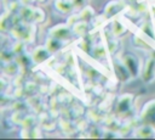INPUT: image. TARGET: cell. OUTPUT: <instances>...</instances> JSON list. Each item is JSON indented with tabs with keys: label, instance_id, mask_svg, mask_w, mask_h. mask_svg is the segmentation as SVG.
Wrapping results in <instances>:
<instances>
[{
	"label": "cell",
	"instance_id": "9",
	"mask_svg": "<svg viewBox=\"0 0 155 140\" xmlns=\"http://www.w3.org/2000/svg\"><path fill=\"white\" fill-rule=\"evenodd\" d=\"M73 5H74L73 2H69V1H65V0H56V7H57L58 11H61V12L71 11Z\"/></svg>",
	"mask_w": 155,
	"mask_h": 140
},
{
	"label": "cell",
	"instance_id": "6",
	"mask_svg": "<svg viewBox=\"0 0 155 140\" xmlns=\"http://www.w3.org/2000/svg\"><path fill=\"white\" fill-rule=\"evenodd\" d=\"M155 74V60L154 58H149L145 62L144 66V71H143V75L145 80H150V78Z\"/></svg>",
	"mask_w": 155,
	"mask_h": 140
},
{
	"label": "cell",
	"instance_id": "3",
	"mask_svg": "<svg viewBox=\"0 0 155 140\" xmlns=\"http://www.w3.org/2000/svg\"><path fill=\"white\" fill-rule=\"evenodd\" d=\"M132 103V95L131 94H125L122 96H120V99L117 100V105H116V111L117 113H125L130 110Z\"/></svg>",
	"mask_w": 155,
	"mask_h": 140
},
{
	"label": "cell",
	"instance_id": "14",
	"mask_svg": "<svg viewBox=\"0 0 155 140\" xmlns=\"http://www.w3.org/2000/svg\"><path fill=\"white\" fill-rule=\"evenodd\" d=\"M96 56H98V57H104L105 56V50H104V47H96Z\"/></svg>",
	"mask_w": 155,
	"mask_h": 140
},
{
	"label": "cell",
	"instance_id": "4",
	"mask_svg": "<svg viewBox=\"0 0 155 140\" xmlns=\"http://www.w3.org/2000/svg\"><path fill=\"white\" fill-rule=\"evenodd\" d=\"M122 62L125 63V66L127 67V69L130 71V73L132 74V77L133 75H137V73L139 71L138 69V62H137V58L133 55H130V54L125 55Z\"/></svg>",
	"mask_w": 155,
	"mask_h": 140
},
{
	"label": "cell",
	"instance_id": "11",
	"mask_svg": "<svg viewBox=\"0 0 155 140\" xmlns=\"http://www.w3.org/2000/svg\"><path fill=\"white\" fill-rule=\"evenodd\" d=\"M93 15H94V11H93V9L92 7H85L82 11H81V13H80V18L82 19V21H90L92 17H93Z\"/></svg>",
	"mask_w": 155,
	"mask_h": 140
},
{
	"label": "cell",
	"instance_id": "5",
	"mask_svg": "<svg viewBox=\"0 0 155 140\" xmlns=\"http://www.w3.org/2000/svg\"><path fill=\"white\" fill-rule=\"evenodd\" d=\"M50 56V50L47 47H36L33 52V60L35 62H42Z\"/></svg>",
	"mask_w": 155,
	"mask_h": 140
},
{
	"label": "cell",
	"instance_id": "8",
	"mask_svg": "<svg viewBox=\"0 0 155 140\" xmlns=\"http://www.w3.org/2000/svg\"><path fill=\"white\" fill-rule=\"evenodd\" d=\"M61 41H63V40L51 37L50 39H47L46 47H47L50 51H57V50H59V49L62 47V43H61Z\"/></svg>",
	"mask_w": 155,
	"mask_h": 140
},
{
	"label": "cell",
	"instance_id": "13",
	"mask_svg": "<svg viewBox=\"0 0 155 140\" xmlns=\"http://www.w3.org/2000/svg\"><path fill=\"white\" fill-rule=\"evenodd\" d=\"M142 29H143V32H144V33H147V34H148L150 38H154V34H153V29L150 28V26H149L148 23H145V24L142 27Z\"/></svg>",
	"mask_w": 155,
	"mask_h": 140
},
{
	"label": "cell",
	"instance_id": "7",
	"mask_svg": "<svg viewBox=\"0 0 155 140\" xmlns=\"http://www.w3.org/2000/svg\"><path fill=\"white\" fill-rule=\"evenodd\" d=\"M137 135L140 138H153L155 136V129H153L150 125H144L138 129Z\"/></svg>",
	"mask_w": 155,
	"mask_h": 140
},
{
	"label": "cell",
	"instance_id": "1",
	"mask_svg": "<svg viewBox=\"0 0 155 140\" xmlns=\"http://www.w3.org/2000/svg\"><path fill=\"white\" fill-rule=\"evenodd\" d=\"M125 2L124 1H120V0H114V1H110L105 7H104V16L107 18H111L114 17L115 15H117L120 11H122L125 9Z\"/></svg>",
	"mask_w": 155,
	"mask_h": 140
},
{
	"label": "cell",
	"instance_id": "15",
	"mask_svg": "<svg viewBox=\"0 0 155 140\" xmlns=\"http://www.w3.org/2000/svg\"><path fill=\"white\" fill-rule=\"evenodd\" d=\"M84 1L85 0H73V4H74V6H81L84 4Z\"/></svg>",
	"mask_w": 155,
	"mask_h": 140
},
{
	"label": "cell",
	"instance_id": "16",
	"mask_svg": "<svg viewBox=\"0 0 155 140\" xmlns=\"http://www.w3.org/2000/svg\"><path fill=\"white\" fill-rule=\"evenodd\" d=\"M38 1H45V0H38Z\"/></svg>",
	"mask_w": 155,
	"mask_h": 140
},
{
	"label": "cell",
	"instance_id": "2",
	"mask_svg": "<svg viewBox=\"0 0 155 140\" xmlns=\"http://www.w3.org/2000/svg\"><path fill=\"white\" fill-rule=\"evenodd\" d=\"M50 34L53 38H57V39H61V40H65L70 35V28L67 24H58V26H56V27H53L51 29Z\"/></svg>",
	"mask_w": 155,
	"mask_h": 140
},
{
	"label": "cell",
	"instance_id": "12",
	"mask_svg": "<svg viewBox=\"0 0 155 140\" xmlns=\"http://www.w3.org/2000/svg\"><path fill=\"white\" fill-rule=\"evenodd\" d=\"M86 30H87V22H86V21H80V22H78V23L74 26V32H75L76 34L82 35V34L86 33Z\"/></svg>",
	"mask_w": 155,
	"mask_h": 140
},
{
	"label": "cell",
	"instance_id": "10",
	"mask_svg": "<svg viewBox=\"0 0 155 140\" xmlns=\"http://www.w3.org/2000/svg\"><path fill=\"white\" fill-rule=\"evenodd\" d=\"M126 29H125V26L120 22V21H117V19H115L114 22H113V27H111V33L114 34V35H121L124 32H125Z\"/></svg>",
	"mask_w": 155,
	"mask_h": 140
}]
</instances>
